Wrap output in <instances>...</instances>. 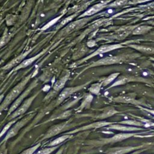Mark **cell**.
Here are the masks:
<instances>
[{"mask_svg":"<svg viewBox=\"0 0 154 154\" xmlns=\"http://www.w3.org/2000/svg\"><path fill=\"white\" fill-rule=\"evenodd\" d=\"M35 72H33L29 74L27 76H25L22 81H20L16 86H14L12 90L8 93V94L4 97L2 102L0 105V112L6 109L12 102H13L18 96L24 90L26 85L29 81L34 76Z\"/></svg>","mask_w":154,"mask_h":154,"instance_id":"obj_1","label":"cell"},{"mask_svg":"<svg viewBox=\"0 0 154 154\" xmlns=\"http://www.w3.org/2000/svg\"><path fill=\"white\" fill-rule=\"evenodd\" d=\"M34 115V114H29L26 116L23 117L22 119H21L19 121H18L17 122H16L13 125V126L9 129V130L7 132L5 137L4 138V140L1 141V143L6 142V141H7L9 138L15 136L18 133L19 130L24 125H25V124L28 122H29V120H30L31 119V118L33 117Z\"/></svg>","mask_w":154,"mask_h":154,"instance_id":"obj_2","label":"cell"},{"mask_svg":"<svg viewBox=\"0 0 154 154\" xmlns=\"http://www.w3.org/2000/svg\"><path fill=\"white\" fill-rule=\"evenodd\" d=\"M38 84V80L34 79L32 83L26 89H25L22 93H21L18 97L12 103L11 106H10V108L8 109L7 116L10 115L11 113H13L21 104L22 102L23 101L24 99L29 94V93L31 91V90L35 88Z\"/></svg>","mask_w":154,"mask_h":154,"instance_id":"obj_3","label":"cell"},{"mask_svg":"<svg viewBox=\"0 0 154 154\" xmlns=\"http://www.w3.org/2000/svg\"><path fill=\"white\" fill-rule=\"evenodd\" d=\"M39 93H40V91H38L37 93L34 94V95H32V96L29 97L27 99H26L13 113L10 114V117H8V119L13 120L19 116H21V115L22 116L25 112H26V111L28 109V108L32 104L33 100L37 96Z\"/></svg>","mask_w":154,"mask_h":154,"instance_id":"obj_4","label":"cell"},{"mask_svg":"<svg viewBox=\"0 0 154 154\" xmlns=\"http://www.w3.org/2000/svg\"><path fill=\"white\" fill-rule=\"evenodd\" d=\"M34 47L26 51L25 52H24L22 54L18 55L17 57L14 58L10 62H8L7 64H5L4 66L1 67L0 69V70H1L2 71H5V70H10L12 68L16 67L17 66H18L19 64H20L25 60V58L29 54V53L34 49Z\"/></svg>","mask_w":154,"mask_h":154,"instance_id":"obj_5","label":"cell"},{"mask_svg":"<svg viewBox=\"0 0 154 154\" xmlns=\"http://www.w3.org/2000/svg\"><path fill=\"white\" fill-rule=\"evenodd\" d=\"M87 20L88 19L87 18H84L70 22L64 28H63V29H62L61 34L63 35H67L76 31L77 29L81 28L87 22Z\"/></svg>","mask_w":154,"mask_h":154,"instance_id":"obj_6","label":"cell"},{"mask_svg":"<svg viewBox=\"0 0 154 154\" xmlns=\"http://www.w3.org/2000/svg\"><path fill=\"white\" fill-rule=\"evenodd\" d=\"M69 125L70 124L69 123V121H66L65 122H63L52 126L45 134L42 140L49 138L51 137H52L55 135H58V134H60V132H61L62 131L67 129Z\"/></svg>","mask_w":154,"mask_h":154,"instance_id":"obj_7","label":"cell"},{"mask_svg":"<svg viewBox=\"0 0 154 154\" xmlns=\"http://www.w3.org/2000/svg\"><path fill=\"white\" fill-rule=\"evenodd\" d=\"M84 85H79V86H75V87H66L62 90V91L59 94L57 99V105L60 104L63 101H64L66 98L69 97L73 93L78 91V90H81Z\"/></svg>","mask_w":154,"mask_h":154,"instance_id":"obj_8","label":"cell"},{"mask_svg":"<svg viewBox=\"0 0 154 154\" xmlns=\"http://www.w3.org/2000/svg\"><path fill=\"white\" fill-rule=\"evenodd\" d=\"M49 48L43 50L42 52H39L38 54H37V55L31 57V58H27V59H25L20 64H19L18 66H17L16 67L13 68V70H11V72H15V71H17L18 70H20L21 69H23V68H25L28 66H29V65L32 64L35 61H36L37 60H38L42 55H43L48 49Z\"/></svg>","mask_w":154,"mask_h":154,"instance_id":"obj_9","label":"cell"},{"mask_svg":"<svg viewBox=\"0 0 154 154\" xmlns=\"http://www.w3.org/2000/svg\"><path fill=\"white\" fill-rule=\"evenodd\" d=\"M120 46L119 45H110V46H102L101 47H100L99 49H97L94 52H93V54H90L88 57L84 58L82 60L80 61H76V63H74V64H75V66H77V64H79V63H82V61H85L86 60L92 57H94L97 54H102V53H104V52H108V51H109L111 50H112L115 48H119Z\"/></svg>","mask_w":154,"mask_h":154,"instance_id":"obj_10","label":"cell"},{"mask_svg":"<svg viewBox=\"0 0 154 154\" xmlns=\"http://www.w3.org/2000/svg\"><path fill=\"white\" fill-rule=\"evenodd\" d=\"M119 61V58L117 57H107L104 58H102L96 62H94L93 64L89 66L88 67L85 68L87 69L88 67L95 66H99V65H107V64H113L114 63H117Z\"/></svg>","mask_w":154,"mask_h":154,"instance_id":"obj_11","label":"cell"},{"mask_svg":"<svg viewBox=\"0 0 154 154\" xmlns=\"http://www.w3.org/2000/svg\"><path fill=\"white\" fill-rule=\"evenodd\" d=\"M108 124H109V123H108V122H96V123H91V124L85 126H82V127L79 128L78 129H75L74 131H70V132H67V133H66V134H70V135H72V134L76 133V132H78V131H80L86 130V129H91V128H100V127L106 125H108Z\"/></svg>","mask_w":154,"mask_h":154,"instance_id":"obj_12","label":"cell"},{"mask_svg":"<svg viewBox=\"0 0 154 154\" xmlns=\"http://www.w3.org/2000/svg\"><path fill=\"white\" fill-rule=\"evenodd\" d=\"M69 76H70V73L69 72L66 73L65 75L63 76L61 78H60L58 80H57L55 82L53 86V89L56 91H59L60 90H61L64 87L67 81L69 79Z\"/></svg>","mask_w":154,"mask_h":154,"instance_id":"obj_13","label":"cell"},{"mask_svg":"<svg viewBox=\"0 0 154 154\" xmlns=\"http://www.w3.org/2000/svg\"><path fill=\"white\" fill-rule=\"evenodd\" d=\"M103 4H96L94 5H93V7H91L90 8H89L88 10H87L86 11H85L83 14H82L80 17H84V16H89L91 15H93L94 14H95L96 12L100 11L102 8H103Z\"/></svg>","mask_w":154,"mask_h":154,"instance_id":"obj_14","label":"cell"},{"mask_svg":"<svg viewBox=\"0 0 154 154\" xmlns=\"http://www.w3.org/2000/svg\"><path fill=\"white\" fill-rule=\"evenodd\" d=\"M72 135L70 134H66V135H63L61 137H59L55 139H54V140H52L49 144L48 145L49 147H53V146H58L60 144L62 143L63 141H64L65 140H67L68 138L71 137Z\"/></svg>","mask_w":154,"mask_h":154,"instance_id":"obj_15","label":"cell"},{"mask_svg":"<svg viewBox=\"0 0 154 154\" xmlns=\"http://www.w3.org/2000/svg\"><path fill=\"white\" fill-rule=\"evenodd\" d=\"M12 37V34L11 33H9L7 29H5L3 35L0 38V48L5 46L11 39Z\"/></svg>","mask_w":154,"mask_h":154,"instance_id":"obj_16","label":"cell"},{"mask_svg":"<svg viewBox=\"0 0 154 154\" xmlns=\"http://www.w3.org/2000/svg\"><path fill=\"white\" fill-rule=\"evenodd\" d=\"M20 116L19 117H17V119L16 118V119H13V120H11L8 123H7V124L5 125V126L4 127V128H3V129H2V131L0 132V138H1L4 134H7V132H8V131L9 130V129L11 127V126L13 125L17 122V120L20 119Z\"/></svg>","mask_w":154,"mask_h":154,"instance_id":"obj_17","label":"cell"},{"mask_svg":"<svg viewBox=\"0 0 154 154\" xmlns=\"http://www.w3.org/2000/svg\"><path fill=\"white\" fill-rule=\"evenodd\" d=\"M58 147H59V146H53V147H48L41 149L40 150L38 151L35 154H50Z\"/></svg>","mask_w":154,"mask_h":154,"instance_id":"obj_18","label":"cell"},{"mask_svg":"<svg viewBox=\"0 0 154 154\" xmlns=\"http://www.w3.org/2000/svg\"><path fill=\"white\" fill-rule=\"evenodd\" d=\"M131 147H121V148H119V149H114L113 150H112L110 153H109L108 154H123L126 152H128V151L131 150Z\"/></svg>","mask_w":154,"mask_h":154,"instance_id":"obj_19","label":"cell"},{"mask_svg":"<svg viewBox=\"0 0 154 154\" xmlns=\"http://www.w3.org/2000/svg\"><path fill=\"white\" fill-rule=\"evenodd\" d=\"M134 48L144 52H147L149 54H154V48L151 47L144 46H134Z\"/></svg>","mask_w":154,"mask_h":154,"instance_id":"obj_20","label":"cell"},{"mask_svg":"<svg viewBox=\"0 0 154 154\" xmlns=\"http://www.w3.org/2000/svg\"><path fill=\"white\" fill-rule=\"evenodd\" d=\"M40 145H41L40 143L37 144L35 146H32V147L26 149L23 152H22L20 154H33L37 150V149H38V147L40 146Z\"/></svg>","mask_w":154,"mask_h":154,"instance_id":"obj_21","label":"cell"},{"mask_svg":"<svg viewBox=\"0 0 154 154\" xmlns=\"http://www.w3.org/2000/svg\"><path fill=\"white\" fill-rule=\"evenodd\" d=\"M92 98H93V97H92L91 95L87 96L85 98V99L83 100L82 103H81V105H80V106L78 108V109H80V110H81V109H82L84 108H85L87 105H89V103H90L91 100H92Z\"/></svg>","mask_w":154,"mask_h":154,"instance_id":"obj_22","label":"cell"},{"mask_svg":"<svg viewBox=\"0 0 154 154\" xmlns=\"http://www.w3.org/2000/svg\"><path fill=\"white\" fill-rule=\"evenodd\" d=\"M131 136V134H117V135L114 136L111 140L113 141L122 140L126 139Z\"/></svg>","mask_w":154,"mask_h":154,"instance_id":"obj_23","label":"cell"},{"mask_svg":"<svg viewBox=\"0 0 154 154\" xmlns=\"http://www.w3.org/2000/svg\"><path fill=\"white\" fill-rule=\"evenodd\" d=\"M149 29V27H148L147 26H141L137 27L134 30L133 33L135 34H139L143 33V32L147 31Z\"/></svg>","mask_w":154,"mask_h":154,"instance_id":"obj_24","label":"cell"},{"mask_svg":"<svg viewBox=\"0 0 154 154\" xmlns=\"http://www.w3.org/2000/svg\"><path fill=\"white\" fill-rule=\"evenodd\" d=\"M72 113V111L71 110H69V111H66V112L61 114L60 115L58 116L57 117H54L52 119V120H54V119H66L67 117H68L69 116H70Z\"/></svg>","mask_w":154,"mask_h":154,"instance_id":"obj_25","label":"cell"},{"mask_svg":"<svg viewBox=\"0 0 154 154\" xmlns=\"http://www.w3.org/2000/svg\"><path fill=\"white\" fill-rule=\"evenodd\" d=\"M75 16V14H73V15H72L70 16H69V17H66V19H64V20H63L61 22V23H60V26H64L65 24H66L68 22H69Z\"/></svg>","mask_w":154,"mask_h":154,"instance_id":"obj_26","label":"cell"},{"mask_svg":"<svg viewBox=\"0 0 154 154\" xmlns=\"http://www.w3.org/2000/svg\"><path fill=\"white\" fill-rule=\"evenodd\" d=\"M116 112V111L113 109H110L109 110L106 111V112L105 113H103L102 116V117H108L110 116L113 115L114 113Z\"/></svg>","mask_w":154,"mask_h":154,"instance_id":"obj_27","label":"cell"},{"mask_svg":"<svg viewBox=\"0 0 154 154\" xmlns=\"http://www.w3.org/2000/svg\"><path fill=\"white\" fill-rule=\"evenodd\" d=\"M99 89H100V85H97V84H95L94 85H93L90 90L91 91V92H92L93 93H94V94H96L99 92Z\"/></svg>","mask_w":154,"mask_h":154,"instance_id":"obj_28","label":"cell"},{"mask_svg":"<svg viewBox=\"0 0 154 154\" xmlns=\"http://www.w3.org/2000/svg\"><path fill=\"white\" fill-rule=\"evenodd\" d=\"M0 154H7V149L6 147V143L4 142L0 147Z\"/></svg>","mask_w":154,"mask_h":154,"instance_id":"obj_29","label":"cell"},{"mask_svg":"<svg viewBox=\"0 0 154 154\" xmlns=\"http://www.w3.org/2000/svg\"><path fill=\"white\" fill-rule=\"evenodd\" d=\"M114 128H116L117 129H120L122 131H132L133 129H135V128H132V127H127V126H115Z\"/></svg>","mask_w":154,"mask_h":154,"instance_id":"obj_30","label":"cell"},{"mask_svg":"<svg viewBox=\"0 0 154 154\" xmlns=\"http://www.w3.org/2000/svg\"><path fill=\"white\" fill-rule=\"evenodd\" d=\"M117 74L114 73V74H112L111 75V76H109L107 79H106L105 81V85H107L108 84H109L110 82H111L116 76H117Z\"/></svg>","mask_w":154,"mask_h":154,"instance_id":"obj_31","label":"cell"},{"mask_svg":"<svg viewBox=\"0 0 154 154\" xmlns=\"http://www.w3.org/2000/svg\"><path fill=\"white\" fill-rule=\"evenodd\" d=\"M126 2V0H117V1L114 2L112 5V6H120L123 4H124Z\"/></svg>","mask_w":154,"mask_h":154,"instance_id":"obj_32","label":"cell"},{"mask_svg":"<svg viewBox=\"0 0 154 154\" xmlns=\"http://www.w3.org/2000/svg\"><path fill=\"white\" fill-rule=\"evenodd\" d=\"M60 18V17H57V18H56V19H54V20H52V21H51V22H49V23H48L46 25H45V27H43V29H47L48 28H49V26H51L52 25H53L54 23H55V22H56V21H57Z\"/></svg>","mask_w":154,"mask_h":154,"instance_id":"obj_33","label":"cell"},{"mask_svg":"<svg viewBox=\"0 0 154 154\" xmlns=\"http://www.w3.org/2000/svg\"><path fill=\"white\" fill-rule=\"evenodd\" d=\"M4 94H1L0 95V105L1 104V103L2 102V101H3V99H4Z\"/></svg>","mask_w":154,"mask_h":154,"instance_id":"obj_34","label":"cell"},{"mask_svg":"<svg viewBox=\"0 0 154 154\" xmlns=\"http://www.w3.org/2000/svg\"><path fill=\"white\" fill-rule=\"evenodd\" d=\"M147 1H150V0H137L136 2H146Z\"/></svg>","mask_w":154,"mask_h":154,"instance_id":"obj_35","label":"cell"},{"mask_svg":"<svg viewBox=\"0 0 154 154\" xmlns=\"http://www.w3.org/2000/svg\"><path fill=\"white\" fill-rule=\"evenodd\" d=\"M3 75H4V71L0 72V79L2 78V77L3 76Z\"/></svg>","mask_w":154,"mask_h":154,"instance_id":"obj_36","label":"cell"},{"mask_svg":"<svg viewBox=\"0 0 154 154\" xmlns=\"http://www.w3.org/2000/svg\"><path fill=\"white\" fill-rule=\"evenodd\" d=\"M55 154H62V150H59Z\"/></svg>","mask_w":154,"mask_h":154,"instance_id":"obj_37","label":"cell"},{"mask_svg":"<svg viewBox=\"0 0 154 154\" xmlns=\"http://www.w3.org/2000/svg\"><path fill=\"white\" fill-rule=\"evenodd\" d=\"M151 112H152L153 114H154V112H153V111H151Z\"/></svg>","mask_w":154,"mask_h":154,"instance_id":"obj_38","label":"cell"},{"mask_svg":"<svg viewBox=\"0 0 154 154\" xmlns=\"http://www.w3.org/2000/svg\"><path fill=\"white\" fill-rule=\"evenodd\" d=\"M2 21H1V22H0V25H1V23H2Z\"/></svg>","mask_w":154,"mask_h":154,"instance_id":"obj_39","label":"cell"},{"mask_svg":"<svg viewBox=\"0 0 154 154\" xmlns=\"http://www.w3.org/2000/svg\"><path fill=\"white\" fill-rule=\"evenodd\" d=\"M1 1H2V0H0V2H1Z\"/></svg>","mask_w":154,"mask_h":154,"instance_id":"obj_40","label":"cell"},{"mask_svg":"<svg viewBox=\"0 0 154 154\" xmlns=\"http://www.w3.org/2000/svg\"><path fill=\"white\" fill-rule=\"evenodd\" d=\"M153 24H154V22H153Z\"/></svg>","mask_w":154,"mask_h":154,"instance_id":"obj_41","label":"cell"},{"mask_svg":"<svg viewBox=\"0 0 154 154\" xmlns=\"http://www.w3.org/2000/svg\"><path fill=\"white\" fill-rule=\"evenodd\" d=\"M0 64H1V62H0Z\"/></svg>","mask_w":154,"mask_h":154,"instance_id":"obj_42","label":"cell"}]
</instances>
